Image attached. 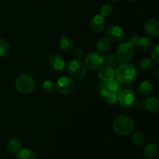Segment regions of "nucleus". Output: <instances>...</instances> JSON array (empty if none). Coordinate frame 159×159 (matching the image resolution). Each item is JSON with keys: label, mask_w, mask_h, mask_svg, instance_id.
<instances>
[{"label": "nucleus", "mask_w": 159, "mask_h": 159, "mask_svg": "<svg viewBox=\"0 0 159 159\" xmlns=\"http://www.w3.org/2000/svg\"><path fill=\"white\" fill-rule=\"evenodd\" d=\"M138 71L135 66L129 62L122 63L116 70V79L120 83L129 84L136 79Z\"/></svg>", "instance_id": "f257e3e1"}, {"label": "nucleus", "mask_w": 159, "mask_h": 159, "mask_svg": "<svg viewBox=\"0 0 159 159\" xmlns=\"http://www.w3.org/2000/svg\"><path fill=\"white\" fill-rule=\"evenodd\" d=\"M113 129L120 136H127L134 130V122L130 116L120 115L113 120Z\"/></svg>", "instance_id": "f03ea898"}, {"label": "nucleus", "mask_w": 159, "mask_h": 159, "mask_svg": "<svg viewBox=\"0 0 159 159\" xmlns=\"http://www.w3.org/2000/svg\"><path fill=\"white\" fill-rule=\"evenodd\" d=\"M16 89L22 94H29L34 91L35 88V80L29 74L20 75L15 82Z\"/></svg>", "instance_id": "7ed1b4c3"}, {"label": "nucleus", "mask_w": 159, "mask_h": 159, "mask_svg": "<svg viewBox=\"0 0 159 159\" xmlns=\"http://www.w3.org/2000/svg\"><path fill=\"white\" fill-rule=\"evenodd\" d=\"M134 46L130 42H124L120 43L116 51V60L119 62H129L134 56Z\"/></svg>", "instance_id": "20e7f679"}, {"label": "nucleus", "mask_w": 159, "mask_h": 159, "mask_svg": "<svg viewBox=\"0 0 159 159\" xmlns=\"http://www.w3.org/2000/svg\"><path fill=\"white\" fill-rule=\"evenodd\" d=\"M68 73L71 78L77 79H82L86 75L87 68L85 64L82 63L80 60H71L68 64L67 67Z\"/></svg>", "instance_id": "39448f33"}, {"label": "nucleus", "mask_w": 159, "mask_h": 159, "mask_svg": "<svg viewBox=\"0 0 159 159\" xmlns=\"http://www.w3.org/2000/svg\"><path fill=\"white\" fill-rule=\"evenodd\" d=\"M75 81L70 76H61L55 84V90L62 95H68L75 89Z\"/></svg>", "instance_id": "423d86ee"}, {"label": "nucleus", "mask_w": 159, "mask_h": 159, "mask_svg": "<svg viewBox=\"0 0 159 159\" xmlns=\"http://www.w3.org/2000/svg\"><path fill=\"white\" fill-rule=\"evenodd\" d=\"M103 56L97 51H93L86 54L85 57V65L87 68L97 71L103 66Z\"/></svg>", "instance_id": "0eeeda50"}, {"label": "nucleus", "mask_w": 159, "mask_h": 159, "mask_svg": "<svg viewBox=\"0 0 159 159\" xmlns=\"http://www.w3.org/2000/svg\"><path fill=\"white\" fill-rule=\"evenodd\" d=\"M124 31L120 26L112 25L107 30V38L113 43H120L124 38Z\"/></svg>", "instance_id": "6e6552de"}, {"label": "nucleus", "mask_w": 159, "mask_h": 159, "mask_svg": "<svg viewBox=\"0 0 159 159\" xmlns=\"http://www.w3.org/2000/svg\"><path fill=\"white\" fill-rule=\"evenodd\" d=\"M97 75L100 82L107 83L112 79H115L116 69L113 67L105 65V66H102L99 69H98Z\"/></svg>", "instance_id": "1a4fd4ad"}, {"label": "nucleus", "mask_w": 159, "mask_h": 159, "mask_svg": "<svg viewBox=\"0 0 159 159\" xmlns=\"http://www.w3.org/2000/svg\"><path fill=\"white\" fill-rule=\"evenodd\" d=\"M117 100L123 107H130L135 100V96L133 92L129 89H124L117 93Z\"/></svg>", "instance_id": "9d476101"}, {"label": "nucleus", "mask_w": 159, "mask_h": 159, "mask_svg": "<svg viewBox=\"0 0 159 159\" xmlns=\"http://www.w3.org/2000/svg\"><path fill=\"white\" fill-rule=\"evenodd\" d=\"M90 29L95 33H100L104 30L106 26L105 17L102 16L100 14L95 15L91 19L89 23Z\"/></svg>", "instance_id": "9b49d317"}, {"label": "nucleus", "mask_w": 159, "mask_h": 159, "mask_svg": "<svg viewBox=\"0 0 159 159\" xmlns=\"http://www.w3.org/2000/svg\"><path fill=\"white\" fill-rule=\"evenodd\" d=\"M144 30L152 37L159 35V22L156 19H149L144 23Z\"/></svg>", "instance_id": "f8f14e48"}, {"label": "nucleus", "mask_w": 159, "mask_h": 159, "mask_svg": "<svg viewBox=\"0 0 159 159\" xmlns=\"http://www.w3.org/2000/svg\"><path fill=\"white\" fill-rule=\"evenodd\" d=\"M49 64L52 69L57 71L64 70L66 66V62L65 59L58 54H54L51 56L49 59Z\"/></svg>", "instance_id": "ddd939ff"}, {"label": "nucleus", "mask_w": 159, "mask_h": 159, "mask_svg": "<svg viewBox=\"0 0 159 159\" xmlns=\"http://www.w3.org/2000/svg\"><path fill=\"white\" fill-rule=\"evenodd\" d=\"M110 48H111V41L107 37H101L96 42V49L99 54H107L110 51Z\"/></svg>", "instance_id": "4468645a"}, {"label": "nucleus", "mask_w": 159, "mask_h": 159, "mask_svg": "<svg viewBox=\"0 0 159 159\" xmlns=\"http://www.w3.org/2000/svg\"><path fill=\"white\" fill-rule=\"evenodd\" d=\"M144 106L145 110L151 113H158L159 110V100L155 96L148 97L144 100Z\"/></svg>", "instance_id": "2eb2a0df"}, {"label": "nucleus", "mask_w": 159, "mask_h": 159, "mask_svg": "<svg viewBox=\"0 0 159 159\" xmlns=\"http://www.w3.org/2000/svg\"><path fill=\"white\" fill-rule=\"evenodd\" d=\"M144 155L147 159H155L158 155V147L155 143H149L144 147Z\"/></svg>", "instance_id": "dca6fc26"}, {"label": "nucleus", "mask_w": 159, "mask_h": 159, "mask_svg": "<svg viewBox=\"0 0 159 159\" xmlns=\"http://www.w3.org/2000/svg\"><path fill=\"white\" fill-rule=\"evenodd\" d=\"M153 92V85L148 80H144L141 82L138 87V93L142 97H148Z\"/></svg>", "instance_id": "f3484780"}, {"label": "nucleus", "mask_w": 159, "mask_h": 159, "mask_svg": "<svg viewBox=\"0 0 159 159\" xmlns=\"http://www.w3.org/2000/svg\"><path fill=\"white\" fill-rule=\"evenodd\" d=\"M59 46L62 51H65V52H69V51H72L74 48V40L68 36H63L59 40Z\"/></svg>", "instance_id": "a211bd4d"}, {"label": "nucleus", "mask_w": 159, "mask_h": 159, "mask_svg": "<svg viewBox=\"0 0 159 159\" xmlns=\"http://www.w3.org/2000/svg\"><path fill=\"white\" fill-rule=\"evenodd\" d=\"M6 147L10 153L17 154L22 149V143L18 138H12L9 140Z\"/></svg>", "instance_id": "6ab92c4d"}, {"label": "nucleus", "mask_w": 159, "mask_h": 159, "mask_svg": "<svg viewBox=\"0 0 159 159\" xmlns=\"http://www.w3.org/2000/svg\"><path fill=\"white\" fill-rule=\"evenodd\" d=\"M152 46V41L149 37H142L138 39V42L136 43L134 47H136L139 51H145L151 48Z\"/></svg>", "instance_id": "aec40b11"}, {"label": "nucleus", "mask_w": 159, "mask_h": 159, "mask_svg": "<svg viewBox=\"0 0 159 159\" xmlns=\"http://www.w3.org/2000/svg\"><path fill=\"white\" fill-rule=\"evenodd\" d=\"M131 141L135 145L141 146L145 143L146 138L142 132L136 130L131 133Z\"/></svg>", "instance_id": "412c9836"}, {"label": "nucleus", "mask_w": 159, "mask_h": 159, "mask_svg": "<svg viewBox=\"0 0 159 159\" xmlns=\"http://www.w3.org/2000/svg\"><path fill=\"white\" fill-rule=\"evenodd\" d=\"M16 159H37L36 154L28 148L21 149L17 153Z\"/></svg>", "instance_id": "4be33fe9"}, {"label": "nucleus", "mask_w": 159, "mask_h": 159, "mask_svg": "<svg viewBox=\"0 0 159 159\" xmlns=\"http://www.w3.org/2000/svg\"><path fill=\"white\" fill-rule=\"evenodd\" d=\"M106 85H107L109 91L112 92V93H118L120 91V82L116 79H112V80H110V82H107V83H106Z\"/></svg>", "instance_id": "5701e85b"}, {"label": "nucleus", "mask_w": 159, "mask_h": 159, "mask_svg": "<svg viewBox=\"0 0 159 159\" xmlns=\"http://www.w3.org/2000/svg\"><path fill=\"white\" fill-rule=\"evenodd\" d=\"M117 61L116 60V56H114L112 54H105V56L103 57V63L107 66L113 67V68H116L117 66Z\"/></svg>", "instance_id": "b1692460"}, {"label": "nucleus", "mask_w": 159, "mask_h": 159, "mask_svg": "<svg viewBox=\"0 0 159 159\" xmlns=\"http://www.w3.org/2000/svg\"><path fill=\"white\" fill-rule=\"evenodd\" d=\"M139 66L142 71H151L154 68V61L151 58H144L141 61Z\"/></svg>", "instance_id": "393cba45"}, {"label": "nucleus", "mask_w": 159, "mask_h": 159, "mask_svg": "<svg viewBox=\"0 0 159 159\" xmlns=\"http://www.w3.org/2000/svg\"><path fill=\"white\" fill-rule=\"evenodd\" d=\"M41 90L45 93H51L55 90V85L51 80H45L41 84Z\"/></svg>", "instance_id": "a878e982"}, {"label": "nucleus", "mask_w": 159, "mask_h": 159, "mask_svg": "<svg viewBox=\"0 0 159 159\" xmlns=\"http://www.w3.org/2000/svg\"><path fill=\"white\" fill-rule=\"evenodd\" d=\"M10 46L7 40L0 38V57H4L9 53Z\"/></svg>", "instance_id": "bb28decb"}, {"label": "nucleus", "mask_w": 159, "mask_h": 159, "mask_svg": "<svg viewBox=\"0 0 159 159\" xmlns=\"http://www.w3.org/2000/svg\"><path fill=\"white\" fill-rule=\"evenodd\" d=\"M99 12H100V15L102 16L108 17L113 13V7L111 6V5L106 3V4L102 5L101 6L100 9H99Z\"/></svg>", "instance_id": "cd10ccee"}, {"label": "nucleus", "mask_w": 159, "mask_h": 159, "mask_svg": "<svg viewBox=\"0 0 159 159\" xmlns=\"http://www.w3.org/2000/svg\"><path fill=\"white\" fill-rule=\"evenodd\" d=\"M97 92L99 94V96H100L102 98H103V99L109 94V93H110L109 89H107V85H106V83H104V82H100L99 84H98Z\"/></svg>", "instance_id": "c85d7f7f"}, {"label": "nucleus", "mask_w": 159, "mask_h": 159, "mask_svg": "<svg viewBox=\"0 0 159 159\" xmlns=\"http://www.w3.org/2000/svg\"><path fill=\"white\" fill-rule=\"evenodd\" d=\"M104 100H105L106 102H107V103L109 104V105H114V104H116V102H118L117 93L110 92L109 94L104 98Z\"/></svg>", "instance_id": "c756f323"}, {"label": "nucleus", "mask_w": 159, "mask_h": 159, "mask_svg": "<svg viewBox=\"0 0 159 159\" xmlns=\"http://www.w3.org/2000/svg\"><path fill=\"white\" fill-rule=\"evenodd\" d=\"M159 45L156 44L153 47L152 50L151 51V59L155 62H159V53H158Z\"/></svg>", "instance_id": "7c9ffc66"}, {"label": "nucleus", "mask_w": 159, "mask_h": 159, "mask_svg": "<svg viewBox=\"0 0 159 159\" xmlns=\"http://www.w3.org/2000/svg\"><path fill=\"white\" fill-rule=\"evenodd\" d=\"M85 56L84 54V51L82 48H76L74 51H73V57L76 60H82Z\"/></svg>", "instance_id": "2f4dec72"}, {"label": "nucleus", "mask_w": 159, "mask_h": 159, "mask_svg": "<svg viewBox=\"0 0 159 159\" xmlns=\"http://www.w3.org/2000/svg\"><path fill=\"white\" fill-rule=\"evenodd\" d=\"M138 39H139V37H138V36L137 35V34H132V35H130V37H128V40H127V41L130 42V43H132L134 46H135L136 43L138 42Z\"/></svg>", "instance_id": "473e14b6"}, {"label": "nucleus", "mask_w": 159, "mask_h": 159, "mask_svg": "<svg viewBox=\"0 0 159 159\" xmlns=\"http://www.w3.org/2000/svg\"><path fill=\"white\" fill-rule=\"evenodd\" d=\"M127 2H136L137 1H138V0H126Z\"/></svg>", "instance_id": "72a5a7b5"}, {"label": "nucleus", "mask_w": 159, "mask_h": 159, "mask_svg": "<svg viewBox=\"0 0 159 159\" xmlns=\"http://www.w3.org/2000/svg\"><path fill=\"white\" fill-rule=\"evenodd\" d=\"M110 1H111V2H118V1H120V0H110Z\"/></svg>", "instance_id": "f704fd0d"}, {"label": "nucleus", "mask_w": 159, "mask_h": 159, "mask_svg": "<svg viewBox=\"0 0 159 159\" xmlns=\"http://www.w3.org/2000/svg\"><path fill=\"white\" fill-rule=\"evenodd\" d=\"M43 1H45V0H43Z\"/></svg>", "instance_id": "c9c22d12"}]
</instances>
